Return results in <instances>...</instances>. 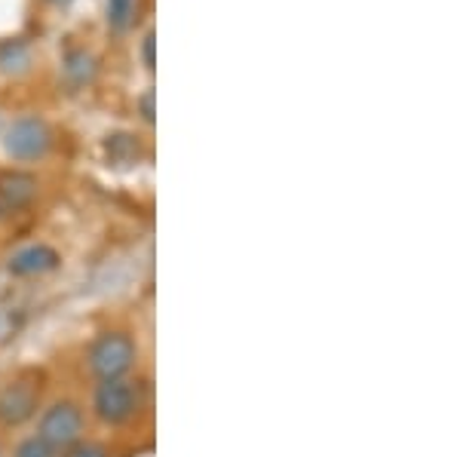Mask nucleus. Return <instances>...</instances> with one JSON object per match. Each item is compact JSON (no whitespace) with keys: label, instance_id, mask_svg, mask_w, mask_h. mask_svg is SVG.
<instances>
[{"label":"nucleus","instance_id":"1","mask_svg":"<svg viewBox=\"0 0 460 457\" xmlns=\"http://www.w3.org/2000/svg\"><path fill=\"white\" fill-rule=\"evenodd\" d=\"M142 405H145L142 384H138V381H129V378L102 381V384L95 387V396H93L95 417L108 426L129 424L132 417L142 411Z\"/></svg>","mask_w":460,"mask_h":457},{"label":"nucleus","instance_id":"2","mask_svg":"<svg viewBox=\"0 0 460 457\" xmlns=\"http://www.w3.org/2000/svg\"><path fill=\"white\" fill-rule=\"evenodd\" d=\"M138 347L126 331H105L93 341V347L86 353L89 372L99 381H114L126 378L136 368Z\"/></svg>","mask_w":460,"mask_h":457},{"label":"nucleus","instance_id":"3","mask_svg":"<svg viewBox=\"0 0 460 457\" xmlns=\"http://www.w3.org/2000/svg\"><path fill=\"white\" fill-rule=\"evenodd\" d=\"M37 436L47 439L56 452H68L71 445H77L84 439V411L77 402H56L43 411L40 430Z\"/></svg>","mask_w":460,"mask_h":457},{"label":"nucleus","instance_id":"4","mask_svg":"<svg viewBox=\"0 0 460 457\" xmlns=\"http://www.w3.org/2000/svg\"><path fill=\"white\" fill-rule=\"evenodd\" d=\"M53 145V132L43 120L37 117H25V120H16L6 132V154L16 160H37L49 151Z\"/></svg>","mask_w":460,"mask_h":457},{"label":"nucleus","instance_id":"5","mask_svg":"<svg viewBox=\"0 0 460 457\" xmlns=\"http://www.w3.org/2000/svg\"><path fill=\"white\" fill-rule=\"evenodd\" d=\"M40 402V387L31 381H13L0 390V424L4 426H22L37 415Z\"/></svg>","mask_w":460,"mask_h":457},{"label":"nucleus","instance_id":"6","mask_svg":"<svg viewBox=\"0 0 460 457\" xmlns=\"http://www.w3.org/2000/svg\"><path fill=\"white\" fill-rule=\"evenodd\" d=\"M58 252L53 246H43V242H37V246H25L19 249L16 255L10 258V274L16 277H40V274H49V270L58 268Z\"/></svg>","mask_w":460,"mask_h":457},{"label":"nucleus","instance_id":"7","mask_svg":"<svg viewBox=\"0 0 460 457\" xmlns=\"http://www.w3.org/2000/svg\"><path fill=\"white\" fill-rule=\"evenodd\" d=\"M37 190V181L25 172H6L0 175V215L19 212L22 206L31 203Z\"/></svg>","mask_w":460,"mask_h":457},{"label":"nucleus","instance_id":"8","mask_svg":"<svg viewBox=\"0 0 460 457\" xmlns=\"http://www.w3.org/2000/svg\"><path fill=\"white\" fill-rule=\"evenodd\" d=\"M136 13V0H108V25L114 31H126Z\"/></svg>","mask_w":460,"mask_h":457},{"label":"nucleus","instance_id":"9","mask_svg":"<svg viewBox=\"0 0 460 457\" xmlns=\"http://www.w3.org/2000/svg\"><path fill=\"white\" fill-rule=\"evenodd\" d=\"M13 457H58V452L40 436H28L19 442V448L13 452Z\"/></svg>","mask_w":460,"mask_h":457},{"label":"nucleus","instance_id":"10","mask_svg":"<svg viewBox=\"0 0 460 457\" xmlns=\"http://www.w3.org/2000/svg\"><path fill=\"white\" fill-rule=\"evenodd\" d=\"M65 457H111L105 445H99V442H84L80 439L77 445L68 448V454Z\"/></svg>","mask_w":460,"mask_h":457},{"label":"nucleus","instance_id":"11","mask_svg":"<svg viewBox=\"0 0 460 457\" xmlns=\"http://www.w3.org/2000/svg\"><path fill=\"white\" fill-rule=\"evenodd\" d=\"M145 65L147 68H154V34L145 37Z\"/></svg>","mask_w":460,"mask_h":457},{"label":"nucleus","instance_id":"12","mask_svg":"<svg viewBox=\"0 0 460 457\" xmlns=\"http://www.w3.org/2000/svg\"><path fill=\"white\" fill-rule=\"evenodd\" d=\"M142 105H145V120H154V108H151V105H154V95H151V92L145 95Z\"/></svg>","mask_w":460,"mask_h":457},{"label":"nucleus","instance_id":"13","mask_svg":"<svg viewBox=\"0 0 460 457\" xmlns=\"http://www.w3.org/2000/svg\"><path fill=\"white\" fill-rule=\"evenodd\" d=\"M53 4H58V6H68V4H71V0H53Z\"/></svg>","mask_w":460,"mask_h":457},{"label":"nucleus","instance_id":"14","mask_svg":"<svg viewBox=\"0 0 460 457\" xmlns=\"http://www.w3.org/2000/svg\"><path fill=\"white\" fill-rule=\"evenodd\" d=\"M0 457H6V454H4V448H0Z\"/></svg>","mask_w":460,"mask_h":457}]
</instances>
